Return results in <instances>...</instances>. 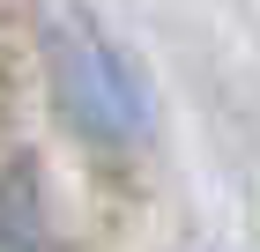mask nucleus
Wrapping results in <instances>:
<instances>
[{"instance_id":"f257e3e1","label":"nucleus","mask_w":260,"mask_h":252,"mask_svg":"<svg viewBox=\"0 0 260 252\" xmlns=\"http://www.w3.org/2000/svg\"><path fill=\"white\" fill-rule=\"evenodd\" d=\"M45 59H52V89L82 134L134 141L149 126V89H141L134 59L97 30L82 0H45Z\"/></svg>"}]
</instances>
